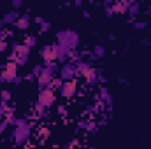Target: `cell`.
<instances>
[{
  "mask_svg": "<svg viewBox=\"0 0 151 149\" xmlns=\"http://www.w3.org/2000/svg\"><path fill=\"white\" fill-rule=\"evenodd\" d=\"M19 19V14L16 12V11H9V12H5L4 16H2V23L4 25H16V21Z\"/></svg>",
  "mask_w": 151,
  "mask_h": 149,
  "instance_id": "10",
  "label": "cell"
},
{
  "mask_svg": "<svg viewBox=\"0 0 151 149\" xmlns=\"http://www.w3.org/2000/svg\"><path fill=\"white\" fill-rule=\"evenodd\" d=\"M0 98H2V102L5 104V102L11 98V93H9V91H2V93H0Z\"/></svg>",
  "mask_w": 151,
  "mask_h": 149,
  "instance_id": "18",
  "label": "cell"
},
{
  "mask_svg": "<svg viewBox=\"0 0 151 149\" xmlns=\"http://www.w3.org/2000/svg\"><path fill=\"white\" fill-rule=\"evenodd\" d=\"M49 28H51V23H46V21H44V23L40 25V32H47Z\"/></svg>",
  "mask_w": 151,
  "mask_h": 149,
  "instance_id": "21",
  "label": "cell"
},
{
  "mask_svg": "<svg viewBox=\"0 0 151 149\" xmlns=\"http://www.w3.org/2000/svg\"><path fill=\"white\" fill-rule=\"evenodd\" d=\"M40 56L46 63L49 62H56V47L55 46H44L42 51H40Z\"/></svg>",
  "mask_w": 151,
  "mask_h": 149,
  "instance_id": "9",
  "label": "cell"
},
{
  "mask_svg": "<svg viewBox=\"0 0 151 149\" xmlns=\"http://www.w3.org/2000/svg\"><path fill=\"white\" fill-rule=\"evenodd\" d=\"M76 91H77V82H76V81H67V82H63L62 88H60V95H62L63 98H72L76 95Z\"/></svg>",
  "mask_w": 151,
  "mask_h": 149,
  "instance_id": "7",
  "label": "cell"
},
{
  "mask_svg": "<svg viewBox=\"0 0 151 149\" xmlns=\"http://www.w3.org/2000/svg\"><path fill=\"white\" fill-rule=\"evenodd\" d=\"M16 77H18V65H16L14 60H11V62L5 63L4 70L0 72V79L5 81V82H14Z\"/></svg>",
  "mask_w": 151,
  "mask_h": 149,
  "instance_id": "3",
  "label": "cell"
},
{
  "mask_svg": "<svg viewBox=\"0 0 151 149\" xmlns=\"http://www.w3.org/2000/svg\"><path fill=\"white\" fill-rule=\"evenodd\" d=\"M21 5H23V2H21V0H14V2H12V7H14V9L21 7Z\"/></svg>",
  "mask_w": 151,
  "mask_h": 149,
  "instance_id": "23",
  "label": "cell"
},
{
  "mask_svg": "<svg viewBox=\"0 0 151 149\" xmlns=\"http://www.w3.org/2000/svg\"><path fill=\"white\" fill-rule=\"evenodd\" d=\"M37 82H39V88H40V90H47V88H51V82H53V75L49 74L46 69H42L40 75L37 77Z\"/></svg>",
  "mask_w": 151,
  "mask_h": 149,
  "instance_id": "8",
  "label": "cell"
},
{
  "mask_svg": "<svg viewBox=\"0 0 151 149\" xmlns=\"http://www.w3.org/2000/svg\"><path fill=\"white\" fill-rule=\"evenodd\" d=\"M113 14H114V11H113V9H106V16H107V18H111Z\"/></svg>",
  "mask_w": 151,
  "mask_h": 149,
  "instance_id": "25",
  "label": "cell"
},
{
  "mask_svg": "<svg viewBox=\"0 0 151 149\" xmlns=\"http://www.w3.org/2000/svg\"><path fill=\"white\" fill-rule=\"evenodd\" d=\"M44 69H46L51 75H55L58 70H60V69H58V65H56V62H49V63H46V65H44Z\"/></svg>",
  "mask_w": 151,
  "mask_h": 149,
  "instance_id": "14",
  "label": "cell"
},
{
  "mask_svg": "<svg viewBox=\"0 0 151 149\" xmlns=\"http://www.w3.org/2000/svg\"><path fill=\"white\" fill-rule=\"evenodd\" d=\"M28 135H30V126L25 123V121H18V126H16V132H14V139L16 142H25L28 140Z\"/></svg>",
  "mask_w": 151,
  "mask_h": 149,
  "instance_id": "5",
  "label": "cell"
},
{
  "mask_svg": "<svg viewBox=\"0 0 151 149\" xmlns=\"http://www.w3.org/2000/svg\"><path fill=\"white\" fill-rule=\"evenodd\" d=\"M102 98H104L107 104H111V97H109V93H107V91H102Z\"/></svg>",
  "mask_w": 151,
  "mask_h": 149,
  "instance_id": "22",
  "label": "cell"
},
{
  "mask_svg": "<svg viewBox=\"0 0 151 149\" xmlns=\"http://www.w3.org/2000/svg\"><path fill=\"white\" fill-rule=\"evenodd\" d=\"M128 5H130V2H114L113 11L118 12V14H127L128 12Z\"/></svg>",
  "mask_w": 151,
  "mask_h": 149,
  "instance_id": "12",
  "label": "cell"
},
{
  "mask_svg": "<svg viewBox=\"0 0 151 149\" xmlns=\"http://www.w3.org/2000/svg\"><path fill=\"white\" fill-rule=\"evenodd\" d=\"M56 102V97H55V91L51 90V88H47V90H40V93H39V105H42L44 109H47V107H51L53 104Z\"/></svg>",
  "mask_w": 151,
  "mask_h": 149,
  "instance_id": "4",
  "label": "cell"
},
{
  "mask_svg": "<svg viewBox=\"0 0 151 149\" xmlns=\"http://www.w3.org/2000/svg\"><path fill=\"white\" fill-rule=\"evenodd\" d=\"M104 53H106V49H104V46H95V49H93V54H95L97 58H100V56H104Z\"/></svg>",
  "mask_w": 151,
  "mask_h": 149,
  "instance_id": "16",
  "label": "cell"
},
{
  "mask_svg": "<svg viewBox=\"0 0 151 149\" xmlns=\"http://www.w3.org/2000/svg\"><path fill=\"white\" fill-rule=\"evenodd\" d=\"M7 47H9V44H7V40H0V53H4V51H7Z\"/></svg>",
  "mask_w": 151,
  "mask_h": 149,
  "instance_id": "20",
  "label": "cell"
},
{
  "mask_svg": "<svg viewBox=\"0 0 151 149\" xmlns=\"http://www.w3.org/2000/svg\"><path fill=\"white\" fill-rule=\"evenodd\" d=\"M77 74H81L90 84H93V82L97 81L99 70L93 69V67H91L90 63H86V62H79V63H77Z\"/></svg>",
  "mask_w": 151,
  "mask_h": 149,
  "instance_id": "2",
  "label": "cell"
},
{
  "mask_svg": "<svg viewBox=\"0 0 151 149\" xmlns=\"http://www.w3.org/2000/svg\"><path fill=\"white\" fill-rule=\"evenodd\" d=\"M148 14H151V7H150V11H148Z\"/></svg>",
  "mask_w": 151,
  "mask_h": 149,
  "instance_id": "28",
  "label": "cell"
},
{
  "mask_svg": "<svg viewBox=\"0 0 151 149\" xmlns=\"http://www.w3.org/2000/svg\"><path fill=\"white\" fill-rule=\"evenodd\" d=\"M7 126H9V121H4V123H0V133H2V132L7 128Z\"/></svg>",
  "mask_w": 151,
  "mask_h": 149,
  "instance_id": "24",
  "label": "cell"
},
{
  "mask_svg": "<svg viewBox=\"0 0 151 149\" xmlns=\"http://www.w3.org/2000/svg\"><path fill=\"white\" fill-rule=\"evenodd\" d=\"M134 28L135 30H142V28H146V23L144 21H137V23H134Z\"/></svg>",
  "mask_w": 151,
  "mask_h": 149,
  "instance_id": "19",
  "label": "cell"
},
{
  "mask_svg": "<svg viewBox=\"0 0 151 149\" xmlns=\"http://www.w3.org/2000/svg\"><path fill=\"white\" fill-rule=\"evenodd\" d=\"M34 21H35V23H37V25H42V23H44V19H42V18H40V16H37V18H35V19H34Z\"/></svg>",
  "mask_w": 151,
  "mask_h": 149,
  "instance_id": "27",
  "label": "cell"
},
{
  "mask_svg": "<svg viewBox=\"0 0 151 149\" xmlns=\"http://www.w3.org/2000/svg\"><path fill=\"white\" fill-rule=\"evenodd\" d=\"M139 12H141V5H139L137 2H130V5H128V12H127V14H130V18H135Z\"/></svg>",
  "mask_w": 151,
  "mask_h": 149,
  "instance_id": "13",
  "label": "cell"
},
{
  "mask_svg": "<svg viewBox=\"0 0 151 149\" xmlns=\"http://www.w3.org/2000/svg\"><path fill=\"white\" fill-rule=\"evenodd\" d=\"M35 44H37V37H35V35H28V37L25 39V46L32 47V46H35Z\"/></svg>",
  "mask_w": 151,
  "mask_h": 149,
  "instance_id": "15",
  "label": "cell"
},
{
  "mask_svg": "<svg viewBox=\"0 0 151 149\" xmlns=\"http://www.w3.org/2000/svg\"><path fill=\"white\" fill-rule=\"evenodd\" d=\"M5 37H7L5 30H0V40H5Z\"/></svg>",
  "mask_w": 151,
  "mask_h": 149,
  "instance_id": "26",
  "label": "cell"
},
{
  "mask_svg": "<svg viewBox=\"0 0 151 149\" xmlns=\"http://www.w3.org/2000/svg\"><path fill=\"white\" fill-rule=\"evenodd\" d=\"M58 46H62V47H65V49H69V51H72L76 46L79 44V35L72 32V30H63V32H58Z\"/></svg>",
  "mask_w": 151,
  "mask_h": 149,
  "instance_id": "1",
  "label": "cell"
},
{
  "mask_svg": "<svg viewBox=\"0 0 151 149\" xmlns=\"http://www.w3.org/2000/svg\"><path fill=\"white\" fill-rule=\"evenodd\" d=\"M76 75H77V65H76V63H65V65L60 69V77H62L63 82L74 81Z\"/></svg>",
  "mask_w": 151,
  "mask_h": 149,
  "instance_id": "6",
  "label": "cell"
},
{
  "mask_svg": "<svg viewBox=\"0 0 151 149\" xmlns=\"http://www.w3.org/2000/svg\"><path fill=\"white\" fill-rule=\"evenodd\" d=\"M62 84H63V81H62V79H53V82H51V90H58V91H60Z\"/></svg>",
  "mask_w": 151,
  "mask_h": 149,
  "instance_id": "17",
  "label": "cell"
},
{
  "mask_svg": "<svg viewBox=\"0 0 151 149\" xmlns=\"http://www.w3.org/2000/svg\"><path fill=\"white\" fill-rule=\"evenodd\" d=\"M30 16L28 14H23V16H19V19L16 21V28H19V30H27V28H30Z\"/></svg>",
  "mask_w": 151,
  "mask_h": 149,
  "instance_id": "11",
  "label": "cell"
}]
</instances>
